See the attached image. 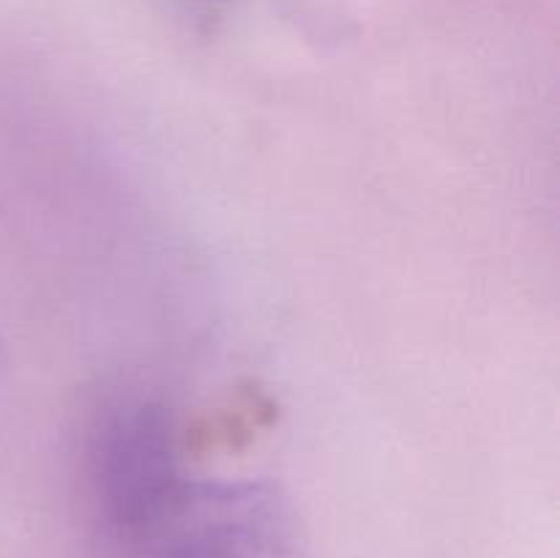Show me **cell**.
Listing matches in <instances>:
<instances>
[{"label":"cell","instance_id":"7a4b0ae2","mask_svg":"<svg viewBox=\"0 0 560 558\" xmlns=\"http://www.w3.org/2000/svg\"><path fill=\"white\" fill-rule=\"evenodd\" d=\"M173 419L145 397H115L96 410L82 446V479L104 547L140 528L186 481Z\"/></svg>","mask_w":560,"mask_h":558},{"label":"cell","instance_id":"6da1fadb","mask_svg":"<svg viewBox=\"0 0 560 558\" xmlns=\"http://www.w3.org/2000/svg\"><path fill=\"white\" fill-rule=\"evenodd\" d=\"M113 558H306L282 496L257 481H195L115 545Z\"/></svg>","mask_w":560,"mask_h":558}]
</instances>
